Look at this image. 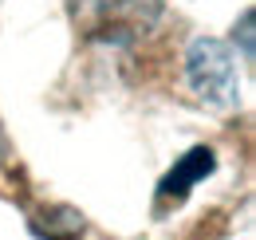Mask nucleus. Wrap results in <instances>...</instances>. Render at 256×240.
I'll use <instances>...</instances> for the list:
<instances>
[{
  "label": "nucleus",
  "instance_id": "1",
  "mask_svg": "<svg viewBox=\"0 0 256 240\" xmlns=\"http://www.w3.org/2000/svg\"><path fill=\"white\" fill-rule=\"evenodd\" d=\"M162 12V0H71L75 24L98 40H130L146 32Z\"/></svg>",
  "mask_w": 256,
  "mask_h": 240
},
{
  "label": "nucleus",
  "instance_id": "2",
  "mask_svg": "<svg viewBox=\"0 0 256 240\" xmlns=\"http://www.w3.org/2000/svg\"><path fill=\"white\" fill-rule=\"evenodd\" d=\"M186 75H190V87L197 90V98L213 102V106H232L236 102V60L228 52L224 40L213 36H201L190 44V56H186Z\"/></svg>",
  "mask_w": 256,
  "mask_h": 240
},
{
  "label": "nucleus",
  "instance_id": "3",
  "mask_svg": "<svg viewBox=\"0 0 256 240\" xmlns=\"http://www.w3.org/2000/svg\"><path fill=\"white\" fill-rule=\"evenodd\" d=\"M217 170V154L209 150V146H193L186 158H178L174 162V170L162 178L158 185V205H182L186 197H190V189L197 185L201 178H209Z\"/></svg>",
  "mask_w": 256,
  "mask_h": 240
}]
</instances>
